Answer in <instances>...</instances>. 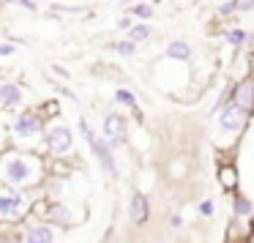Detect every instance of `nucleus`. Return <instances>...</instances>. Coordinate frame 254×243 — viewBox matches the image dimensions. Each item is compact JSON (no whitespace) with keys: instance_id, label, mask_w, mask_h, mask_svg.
<instances>
[{"instance_id":"a211bd4d","label":"nucleus","mask_w":254,"mask_h":243,"mask_svg":"<svg viewBox=\"0 0 254 243\" xmlns=\"http://www.w3.org/2000/svg\"><path fill=\"white\" fill-rule=\"evenodd\" d=\"M224 39L230 41V44H243V41H246V30H241V28H232V30H227L224 33Z\"/></svg>"},{"instance_id":"4be33fe9","label":"nucleus","mask_w":254,"mask_h":243,"mask_svg":"<svg viewBox=\"0 0 254 243\" xmlns=\"http://www.w3.org/2000/svg\"><path fill=\"white\" fill-rule=\"evenodd\" d=\"M199 216H205V219H210V216H213V199H202V202H199Z\"/></svg>"},{"instance_id":"6e6552de","label":"nucleus","mask_w":254,"mask_h":243,"mask_svg":"<svg viewBox=\"0 0 254 243\" xmlns=\"http://www.w3.org/2000/svg\"><path fill=\"white\" fill-rule=\"evenodd\" d=\"M41 221H47L50 227H63V230H66V227H71L77 219H74L71 208H68L66 202H50V208L44 210V219Z\"/></svg>"},{"instance_id":"2eb2a0df","label":"nucleus","mask_w":254,"mask_h":243,"mask_svg":"<svg viewBox=\"0 0 254 243\" xmlns=\"http://www.w3.org/2000/svg\"><path fill=\"white\" fill-rule=\"evenodd\" d=\"M219 181H221V186H224L227 191H232V188L238 186V175H235V170H232V167H221V170H219Z\"/></svg>"},{"instance_id":"ddd939ff","label":"nucleus","mask_w":254,"mask_h":243,"mask_svg":"<svg viewBox=\"0 0 254 243\" xmlns=\"http://www.w3.org/2000/svg\"><path fill=\"white\" fill-rule=\"evenodd\" d=\"M252 199L249 197H243V194H235V197H232V216H235V219H249V216H252Z\"/></svg>"},{"instance_id":"423d86ee","label":"nucleus","mask_w":254,"mask_h":243,"mask_svg":"<svg viewBox=\"0 0 254 243\" xmlns=\"http://www.w3.org/2000/svg\"><path fill=\"white\" fill-rule=\"evenodd\" d=\"M41 128H44V123H41V118L36 115H19L17 121H14V139L17 142H28V139H33L36 134H41Z\"/></svg>"},{"instance_id":"412c9836","label":"nucleus","mask_w":254,"mask_h":243,"mask_svg":"<svg viewBox=\"0 0 254 243\" xmlns=\"http://www.w3.org/2000/svg\"><path fill=\"white\" fill-rule=\"evenodd\" d=\"M115 50L121 52V55H134V52H137V44H131V41H118Z\"/></svg>"},{"instance_id":"4468645a","label":"nucleus","mask_w":254,"mask_h":243,"mask_svg":"<svg viewBox=\"0 0 254 243\" xmlns=\"http://www.w3.org/2000/svg\"><path fill=\"white\" fill-rule=\"evenodd\" d=\"M167 58H172V61H189L191 58V47L186 41H170L167 44Z\"/></svg>"},{"instance_id":"c85d7f7f","label":"nucleus","mask_w":254,"mask_h":243,"mask_svg":"<svg viewBox=\"0 0 254 243\" xmlns=\"http://www.w3.org/2000/svg\"><path fill=\"white\" fill-rule=\"evenodd\" d=\"M0 243H11V241H6V238H0Z\"/></svg>"},{"instance_id":"7ed1b4c3","label":"nucleus","mask_w":254,"mask_h":243,"mask_svg":"<svg viewBox=\"0 0 254 243\" xmlns=\"http://www.w3.org/2000/svg\"><path fill=\"white\" fill-rule=\"evenodd\" d=\"M79 131H82V137H85V142H88V148L93 150V156L101 161L104 172H110L112 178H118V164H115V156H112V150H110V145H107V139H101L99 134H96L85 121H79Z\"/></svg>"},{"instance_id":"cd10ccee","label":"nucleus","mask_w":254,"mask_h":243,"mask_svg":"<svg viewBox=\"0 0 254 243\" xmlns=\"http://www.w3.org/2000/svg\"><path fill=\"white\" fill-rule=\"evenodd\" d=\"M249 221H252V224H254V208H252V216H249Z\"/></svg>"},{"instance_id":"aec40b11","label":"nucleus","mask_w":254,"mask_h":243,"mask_svg":"<svg viewBox=\"0 0 254 243\" xmlns=\"http://www.w3.org/2000/svg\"><path fill=\"white\" fill-rule=\"evenodd\" d=\"M131 14H134V17H139V19H150V17H153V8L145 6V3H139V6L131 8Z\"/></svg>"},{"instance_id":"9d476101","label":"nucleus","mask_w":254,"mask_h":243,"mask_svg":"<svg viewBox=\"0 0 254 243\" xmlns=\"http://www.w3.org/2000/svg\"><path fill=\"white\" fill-rule=\"evenodd\" d=\"M25 243H55V227L47 221H36L25 230Z\"/></svg>"},{"instance_id":"b1692460","label":"nucleus","mask_w":254,"mask_h":243,"mask_svg":"<svg viewBox=\"0 0 254 243\" xmlns=\"http://www.w3.org/2000/svg\"><path fill=\"white\" fill-rule=\"evenodd\" d=\"M14 55V44H0V58H8Z\"/></svg>"},{"instance_id":"f257e3e1","label":"nucleus","mask_w":254,"mask_h":243,"mask_svg":"<svg viewBox=\"0 0 254 243\" xmlns=\"http://www.w3.org/2000/svg\"><path fill=\"white\" fill-rule=\"evenodd\" d=\"M3 178L8 181L11 188H30L39 186L41 178H44V170H41V161L33 159V156L25 153H6L3 156Z\"/></svg>"},{"instance_id":"a878e982","label":"nucleus","mask_w":254,"mask_h":243,"mask_svg":"<svg viewBox=\"0 0 254 243\" xmlns=\"http://www.w3.org/2000/svg\"><path fill=\"white\" fill-rule=\"evenodd\" d=\"M118 28H121V30H128V28H131V19H126V17H123L121 22H118Z\"/></svg>"},{"instance_id":"f3484780","label":"nucleus","mask_w":254,"mask_h":243,"mask_svg":"<svg viewBox=\"0 0 254 243\" xmlns=\"http://www.w3.org/2000/svg\"><path fill=\"white\" fill-rule=\"evenodd\" d=\"M148 36H150V28L145 22L131 25V30H128V41H131V44H139V41H145Z\"/></svg>"},{"instance_id":"1a4fd4ad","label":"nucleus","mask_w":254,"mask_h":243,"mask_svg":"<svg viewBox=\"0 0 254 243\" xmlns=\"http://www.w3.org/2000/svg\"><path fill=\"white\" fill-rule=\"evenodd\" d=\"M246 126V112L235 104H227L224 110L219 112V128L221 131H241Z\"/></svg>"},{"instance_id":"9b49d317","label":"nucleus","mask_w":254,"mask_h":243,"mask_svg":"<svg viewBox=\"0 0 254 243\" xmlns=\"http://www.w3.org/2000/svg\"><path fill=\"white\" fill-rule=\"evenodd\" d=\"M232 104L241 107L246 115L254 110V82L252 79H243V82L235 88V101H232Z\"/></svg>"},{"instance_id":"6ab92c4d","label":"nucleus","mask_w":254,"mask_h":243,"mask_svg":"<svg viewBox=\"0 0 254 243\" xmlns=\"http://www.w3.org/2000/svg\"><path fill=\"white\" fill-rule=\"evenodd\" d=\"M115 101H121V104H126V107H137V99H134L131 90H118Z\"/></svg>"},{"instance_id":"dca6fc26","label":"nucleus","mask_w":254,"mask_h":243,"mask_svg":"<svg viewBox=\"0 0 254 243\" xmlns=\"http://www.w3.org/2000/svg\"><path fill=\"white\" fill-rule=\"evenodd\" d=\"M246 8H254V0H230L224 6H219L221 14H232V11H246Z\"/></svg>"},{"instance_id":"39448f33","label":"nucleus","mask_w":254,"mask_h":243,"mask_svg":"<svg viewBox=\"0 0 254 243\" xmlns=\"http://www.w3.org/2000/svg\"><path fill=\"white\" fill-rule=\"evenodd\" d=\"M104 137H107V145H126V139H128L126 118L118 115V112H110L104 118Z\"/></svg>"},{"instance_id":"5701e85b","label":"nucleus","mask_w":254,"mask_h":243,"mask_svg":"<svg viewBox=\"0 0 254 243\" xmlns=\"http://www.w3.org/2000/svg\"><path fill=\"white\" fill-rule=\"evenodd\" d=\"M170 227H172V230H181V227H183V216L181 213H172L170 216Z\"/></svg>"},{"instance_id":"0eeeda50","label":"nucleus","mask_w":254,"mask_h":243,"mask_svg":"<svg viewBox=\"0 0 254 243\" xmlns=\"http://www.w3.org/2000/svg\"><path fill=\"white\" fill-rule=\"evenodd\" d=\"M128 219H131L134 227H145L150 219V199L145 197L142 191H134L128 197Z\"/></svg>"},{"instance_id":"f03ea898","label":"nucleus","mask_w":254,"mask_h":243,"mask_svg":"<svg viewBox=\"0 0 254 243\" xmlns=\"http://www.w3.org/2000/svg\"><path fill=\"white\" fill-rule=\"evenodd\" d=\"M33 210V202L19 188H0V221H22Z\"/></svg>"},{"instance_id":"bb28decb","label":"nucleus","mask_w":254,"mask_h":243,"mask_svg":"<svg viewBox=\"0 0 254 243\" xmlns=\"http://www.w3.org/2000/svg\"><path fill=\"white\" fill-rule=\"evenodd\" d=\"M52 71H55L58 77H68V71H66V68H63V66H52Z\"/></svg>"},{"instance_id":"f8f14e48","label":"nucleus","mask_w":254,"mask_h":243,"mask_svg":"<svg viewBox=\"0 0 254 243\" xmlns=\"http://www.w3.org/2000/svg\"><path fill=\"white\" fill-rule=\"evenodd\" d=\"M0 104L3 107H19L22 104V88L14 82H0Z\"/></svg>"},{"instance_id":"20e7f679","label":"nucleus","mask_w":254,"mask_h":243,"mask_svg":"<svg viewBox=\"0 0 254 243\" xmlns=\"http://www.w3.org/2000/svg\"><path fill=\"white\" fill-rule=\"evenodd\" d=\"M44 148L50 150L52 156H66V153H71V148H74L71 128H68V126H52L50 131L44 134Z\"/></svg>"},{"instance_id":"393cba45","label":"nucleus","mask_w":254,"mask_h":243,"mask_svg":"<svg viewBox=\"0 0 254 243\" xmlns=\"http://www.w3.org/2000/svg\"><path fill=\"white\" fill-rule=\"evenodd\" d=\"M17 3H19L22 8H28V11H36V3H33V0H17Z\"/></svg>"}]
</instances>
